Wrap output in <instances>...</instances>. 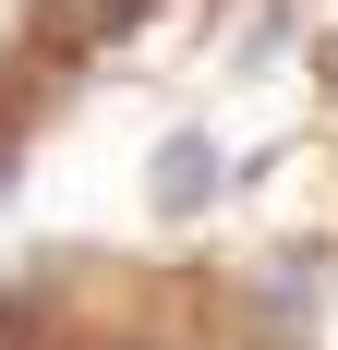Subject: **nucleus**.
<instances>
[{
  "label": "nucleus",
  "instance_id": "nucleus-1",
  "mask_svg": "<svg viewBox=\"0 0 338 350\" xmlns=\"http://www.w3.org/2000/svg\"><path fill=\"white\" fill-rule=\"evenodd\" d=\"M205 181H218V145H194V133H181V145H169V181H157V193H169V206H194Z\"/></svg>",
  "mask_w": 338,
  "mask_h": 350
}]
</instances>
